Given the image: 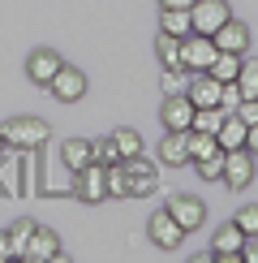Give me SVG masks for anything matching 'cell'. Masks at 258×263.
Wrapping results in <instances>:
<instances>
[{
  "instance_id": "cell-1",
  "label": "cell",
  "mask_w": 258,
  "mask_h": 263,
  "mask_svg": "<svg viewBox=\"0 0 258 263\" xmlns=\"http://www.w3.org/2000/svg\"><path fill=\"white\" fill-rule=\"evenodd\" d=\"M0 138L13 151H39L43 142L52 138V129H48V121H39V117H9V121L0 125Z\"/></svg>"
},
{
  "instance_id": "cell-2",
  "label": "cell",
  "mask_w": 258,
  "mask_h": 263,
  "mask_svg": "<svg viewBox=\"0 0 258 263\" xmlns=\"http://www.w3.org/2000/svg\"><path fill=\"white\" fill-rule=\"evenodd\" d=\"M220 57V48H215L211 35H198V30H189L185 39H181V69L198 73V69H211V61Z\"/></svg>"
},
{
  "instance_id": "cell-3",
  "label": "cell",
  "mask_w": 258,
  "mask_h": 263,
  "mask_svg": "<svg viewBox=\"0 0 258 263\" xmlns=\"http://www.w3.org/2000/svg\"><path fill=\"white\" fill-rule=\"evenodd\" d=\"M254 151L250 147H236V151H224V185L228 190H245L254 181Z\"/></svg>"
},
{
  "instance_id": "cell-4",
  "label": "cell",
  "mask_w": 258,
  "mask_h": 263,
  "mask_svg": "<svg viewBox=\"0 0 258 263\" xmlns=\"http://www.w3.org/2000/svg\"><path fill=\"white\" fill-rule=\"evenodd\" d=\"M146 237H150L159 250H177L181 242H185V229L172 220L168 207H159V212H150V220H146Z\"/></svg>"
},
{
  "instance_id": "cell-5",
  "label": "cell",
  "mask_w": 258,
  "mask_h": 263,
  "mask_svg": "<svg viewBox=\"0 0 258 263\" xmlns=\"http://www.w3.org/2000/svg\"><path fill=\"white\" fill-rule=\"evenodd\" d=\"M125 173H129V194H134V199H146V194L159 190V168L146 156H129Z\"/></svg>"
},
{
  "instance_id": "cell-6",
  "label": "cell",
  "mask_w": 258,
  "mask_h": 263,
  "mask_svg": "<svg viewBox=\"0 0 258 263\" xmlns=\"http://www.w3.org/2000/svg\"><path fill=\"white\" fill-rule=\"evenodd\" d=\"M73 194H78L82 203H103L107 199V181H103V164L91 160L86 168L73 173Z\"/></svg>"
},
{
  "instance_id": "cell-7",
  "label": "cell",
  "mask_w": 258,
  "mask_h": 263,
  "mask_svg": "<svg viewBox=\"0 0 258 263\" xmlns=\"http://www.w3.org/2000/svg\"><path fill=\"white\" fill-rule=\"evenodd\" d=\"M164 207L172 212V220H177L181 229H185V233H193V229H198L202 220H207V203H202L198 194H172V199H168Z\"/></svg>"
},
{
  "instance_id": "cell-8",
  "label": "cell",
  "mask_w": 258,
  "mask_h": 263,
  "mask_svg": "<svg viewBox=\"0 0 258 263\" xmlns=\"http://www.w3.org/2000/svg\"><path fill=\"white\" fill-rule=\"evenodd\" d=\"M189 17H193V30L198 35H215L232 13H228V0H193Z\"/></svg>"
},
{
  "instance_id": "cell-9",
  "label": "cell",
  "mask_w": 258,
  "mask_h": 263,
  "mask_svg": "<svg viewBox=\"0 0 258 263\" xmlns=\"http://www.w3.org/2000/svg\"><path fill=\"white\" fill-rule=\"evenodd\" d=\"M48 91L56 95L60 104H78L82 95H86V73H82V69H73V65H60L56 78L48 82Z\"/></svg>"
},
{
  "instance_id": "cell-10",
  "label": "cell",
  "mask_w": 258,
  "mask_h": 263,
  "mask_svg": "<svg viewBox=\"0 0 258 263\" xmlns=\"http://www.w3.org/2000/svg\"><path fill=\"white\" fill-rule=\"evenodd\" d=\"M26 263H48V259H64V250H60V237L52 233V229H43L35 224V233H30V242H26V255H22Z\"/></svg>"
},
{
  "instance_id": "cell-11",
  "label": "cell",
  "mask_w": 258,
  "mask_h": 263,
  "mask_svg": "<svg viewBox=\"0 0 258 263\" xmlns=\"http://www.w3.org/2000/svg\"><path fill=\"white\" fill-rule=\"evenodd\" d=\"M241 246H245V233L236 224H224V229H215V237H211V259L241 263Z\"/></svg>"
},
{
  "instance_id": "cell-12",
  "label": "cell",
  "mask_w": 258,
  "mask_h": 263,
  "mask_svg": "<svg viewBox=\"0 0 258 263\" xmlns=\"http://www.w3.org/2000/svg\"><path fill=\"white\" fill-rule=\"evenodd\" d=\"M60 52H52V48H35L26 57V78L35 82V86H48L52 78H56V69H60Z\"/></svg>"
},
{
  "instance_id": "cell-13",
  "label": "cell",
  "mask_w": 258,
  "mask_h": 263,
  "mask_svg": "<svg viewBox=\"0 0 258 263\" xmlns=\"http://www.w3.org/2000/svg\"><path fill=\"white\" fill-rule=\"evenodd\" d=\"M159 164H168V168L189 164V129H164V138H159Z\"/></svg>"
},
{
  "instance_id": "cell-14",
  "label": "cell",
  "mask_w": 258,
  "mask_h": 263,
  "mask_svg": "<svg viewBox=\"0 0 258 263\" xmlns=\"http://www.w3.org/2000/svg\"><path fill=\"white\" fill-rule=\"evenodd\" d=\"M220 78H211L207 69H198V73H189V86H185V95H189V104L193 108H215L220 104Z\"/></svg>"
},
{
  "instance_id": "cell-15",
  "label": "cell",
  "mask_w": 258,
  "mask_h": 263,
  "mask_svg": "<svg viewBox=\"0 0 258 263\" xmlns=\"http://www.w3.org/2000/svg\"><path fill=\"white\" fill-rule=\"evenodd\" d=\"M211 39H215V48H220V52H236V57H245V52H250V26H245V22H236V17H228Z\"/></svg>"
},
{
  "instance_id": "cell-16",
  "label": "cell",
  "mask_w": 258,
  "mask_h": 263,
  "mask_svg": "<svg viewBox=\"0 0 258 263\" xmlns=\"http://www.w3.org/2000/svg\"><path fill=\"white\" fill-rule=\"evenodd\" d=\"M159 121H164V129H189V125H193V104H189V95H168L164 108H159Z\"/></svg>"
},
{
  "instance_id": "cell-17",
  "label": "cell",
  "mask_w": 258,
  "mask_h": 263,
  "mask_svg": "<svg viewBox=\"0 0 258 263\" xmlns=\"http://www.w3.org/2000/svg\"><path fill=\"white\" fill-rule=\"evenodd\" d=\"M60 160H64V168H69V173L86 168V164L95 160V151H91V138H64V142H60Z\"/></svg>"
},
{
  "instance_id": "cell-18",
  "label": "cell",
  "mask_w": 258,
  "mask_h": 263,
  "mask_svg": "<svg viewBox=\"0 0 258 263\" xmlns=\"http://www.w3.org/2000/svg\"><path fill=\"white\" fill-rule=\"evenodd\" d=\"M215 138H220V147H224V151H236V147H245V138H250V125H245L236 112H228Z\"/></svg>"
},
{
  "instance_id": "cell-19",
  "label": "cell",
  "mask_w": 258,
  "mask_h": 263,
  "mask_svg": "<svg viewBox=\"0 0 258 263\" xmlns=\"http://www.w3.org/2000/svg\"><path fill=\"white\" fill-rule=\"evenodd\" d=\"M159 30H164V35H177V39H185L189 30H193V17H189V9H159Z\"/></svg>"
},
{
  "instance_id": "cell-20",
  "label": "cell",
  "mask_w": 258,
  "mask_h": 263,
  "mask_svg": "<svg viewBox=\"0 0 258 263\" xmlns=\"http://www.w3.org/2000/svg\"><path fill=\"white\" fill-rule=\"evenodd\" d=\"M103 181H107V199H125V194H129V173H125V160L103 164Z\"/></svg>"
},
{
  "instance_id": "cell-21",
  "label": "cell",
  "mask_w": 258,
  "mask_h": 263,
  "mask_svg": "<svg viewBox=\"0 0 258 263\" xmlns=\"http://www.w3.org/2000/svg\"><path fill=\"white\" fill-rule=\"evenodd\" d=\"M241 61L245 57H236V52H220V57L211 61V78H220V82H236V73H241Z\"/></svg>"
},
{
  "instance_id": "cell-22",
  "label": "cell",
  "mask_w": 258,
  "mask_h": 263,
  "mask_svg": "<svg viewBox=\"0 0 258 263\" xmlns=\"http://www.w3.org/2000/svg\"><path fill=\"white\" fill-rule=\"evenodd\" d=\"M224 108L215 104V108H193V125L189 129H198V134H220V125H224Z\"/></svg>"
},
{
  "instance_id": "cell-23",
  "label": "cell",
  "mask_w": 258,
  "mask_h": 263,
  "mask_svg": "<svg viewBox=\"0 0 258 263\" xmlns=\"http://www.w3.org/2000/svg\"><path fill=\"white\" fill-rule=\"evenodd\" d=\"M215 151H224L215 134H198V129H189V164L207 160V156H215Z\"/></svg>"
},
{
  "instance_id": "cell-24",
  "label": "cell",
  "mask_w": 258,
  "mask_h": 263,
  "mask_svg": "<svg viewBox=\"0 0 258 263\" xmlns=\"http://www.w3.org/2000/svg\"><path fill=\"white\" fill-rule=\"evenodd\" d=\"M159 86H164V95H185V86H189V69H181V65H164V73H159Z\"/></svg>"
},
{
  "instance_id": "cell-25",
  "label": "cell",
  "mask_w": 258,
  "mask_h": 263,
  "mask_svg": "<svg viewBox=\"0 0 258 263\" xmlns=\"http://www.w3.org/2000/svg\"><path fill=\"white\" fill-rule=\"evenodd\" d=\"M155 57H159V65H181V39L159 30L155 35Z\"/></svg>"
},
{
  "instance_id": "cell-26",
  "label": "cell",
  "mask_w": 258,
  "mask_h": 263,
  "mask_svg": "<svg viewBox=\"0 0 258 263\" xmlns=\"http://www.w3.org/2000/svg\"><path fill=\"white\" fill-rule=\"evenodd\" d=\"M112 138H116V147H121V160H129V156H142V134H138V129L121 125V129H112Z\"/></svg>"
},
{
  "instance_id": "cell-27",
  "label": "cell",
  "mask_w": 258,
  "mask_h": 263,
  "mask_svg": "<svg viewBox=\"0 0 258 263\" xmlns=\"http://www.w3.org/2000/svg\"><path fill=\"white\" fill-rule=\"evenodd\" d=\"M236 86H241V100H258V61H241Z\"/></svg>"
},
{
  "instance_id": "cell-28",
  "label": "cell",
  "mask_w": 258,
  "mask_h": 263,
  "mask_svg": "<svg viewBox=\"0 0 258 263\" xmlns=\"http://www.w3.org/2000/svg\"><path fill=\"white\" fill-rule=\"evenodd\" d=\"M30 233H35V220H17L13 229H9V246H13V259H22V255H26Z\"/></svg>"
},
{
  "instance_id": "cell-29",
  "label": "cell",
  "mask_w": 258,
  "mask_h": 263,
  "mask_svg": "<svg viewBox=\"0 0 258 263\" xmlns=\"http://www.w3.org/2000/svg\"><path fill=\"white\" fill-rule=\"evenodd\" d=\"M198 177H202V181H224V151L198 160Z\"/></svg>"
},
{
  "instance_id": "cell-30",
  "label": "cell",
  "mask_w": 258,
  "mask_h": 263,
  "mask_svg": "<svg viewBox=\"0 0 258 263\" xmlns=\"http://www.w3.org/2000/svg\"><path fill=\"white\" fill-rule=\"evenodd\" d=\"M91 151H95V160H99V164H116V160H121V147H116L112 134L99 138V142H91Z\"/></svg>"
},
{
  "instance_id": "cell-31",
  "label": "cell",
  "mask_w": 258,
  "mask_h": 263,
  "mask_svg": "<svg viewBox=\"0 0 258 263\" xmlns=\"http://www.w3.org/2000/svg\"><path fill=\"white\" fill-rule=\"evenodd\" d=\"M236 229H241L245 237H258V203H250V207H241L236 212V220H232Z\"/></svg>"
},
{
  "instance_id": "cell-32",
  "label": "cell",
  "mask_w": 258,
  "mask_h": 263,
  "mask_svg": "<svg viewBox=\"0 0 258 263\" xmlns=\"http://www.w3.org/2000/svg\"><path fill=\"white\" fill-rule=\"evenodd\" d=\"M236 104H241V86H236V82H224V86H220V108H224V112H232Z\"/></svg>"
},
{
  "instance_id": "cell-33",
  "label": "cell",
  "mask_w": 258,
  "mask_h": 263,
  "mask_svg": "<svg viewBox=\"0 0 258 263\" xmlns=\"http://www.w3.org/2000/svg\"><path fill=\"white\" fill-rule=\"evenodd\" d=\"M232 112H236V117H241V121H245V125H258V100H241V104H236V108H232Z\"/></svg>"
},
{
  "instance_id": "cell-34",
  "label": "cell",
  "mask_w": 258,
  "mask_h": 263,
  "mask_svg": "<svg viewBox=\"0 0 258 263\" xmlns=\"http://www.w3.org/2000/svg\"><path fill=\"white\" fill-rule=\"evenodd\" d=\"M241 259H245V263H258V237H245V246H241Z\"/></svg>"
},
{
  "instance_id": "cell-35",
  "label": "cell",
  "mask_w": 258,
  "mask_h": 263,
  "mask_svg": "<svg viewBox=\"0 0 258 263\" xmlns=\"http://www.w3.org/2000/svg\"><path fill=\"white\" fill-rule=\"evenodd\" d=\"M0 259H13V246H9V229H0Z\"/></svg>"
},
{
  "instance_id": "cell-36",
  "label": "cell",
  "mask_w": 258,
  "mask_h": 263,
  "mask_svg": "<svg viewBox=\"0 0 258 263\" xmlns=\"http://www.w3.org/2000/svg\"><path fill=\"white\" fill-rule=\"evenodd\" d=\"M159 9H193V0H159Z\"/></svg>"
},
{
  "instance_id": "cell-37",
  "label": "cell",
  "mask_w": 258,
  "mask_h": 263,
  "mask_svg": "<svg viewBox=\"0 0 258 263\" xmlns=\"http://www.w3.org/2000/svg\"><path fill=\"white\" fill-rule=\"evenodd\" d=\"M245 147H250L254 156H258V125H250V138H245Z\"/></svg>"
},
{
  "instance_id": "cell-38",
  "label": "cell",
  "mask_w": 258,
  "mask_h": 263,
  "mask_svg": "<svg viewBox=\"0 0 258 263\" xmlns=\"http://www.w3.org/2000/svg\"><path fill=\"white\" fill-rule=\"evenodd\" d=\"M5 151H9V147H5V138H0V160H5Z\"/></svg>"
}]
</instances>
